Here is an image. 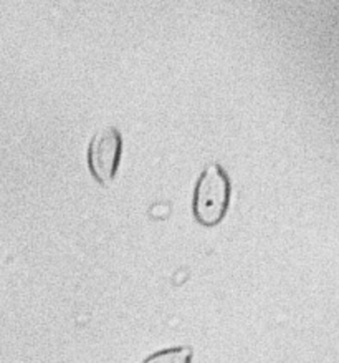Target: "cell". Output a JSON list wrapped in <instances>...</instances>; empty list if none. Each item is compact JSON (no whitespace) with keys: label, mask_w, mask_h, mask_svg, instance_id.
<instances>
[{"label":"cell","mask_w":339,"mask_h":363,"mask_svg":"<svg viewBox=\"0 0 339 363\" xmlns=\"http://www.w3.org/2000/svg\"><path fill=\"white\" fill-rule=\"evenodd\" d=\"M230 196L232 186L229 174L220 164H209L194 189L193 211L195 220L205 228H214L222 223L230 206Z\"/></svg>","instance_id":"cell-1"},{"label":"cell","mask_w":339,"mask_h":363,"mask_svg":"<svg viewBox=\"0 0 339 363\" xmlns=\"http://www.w3.org/2000/svg\"><path fill=\"white\" fill-rule=\"evenodd\" d=\"M122 153L121 133L115 126H106L95 133L88 146V168L101 186L115 181Z\"/></svg>","instance_id":"cell-2"},{"label":"cell","mask_w":339,"mask_h":363,"mask_svg":"<svg viewBox=\"0 0 339 363\" xmlns=\"http://www.w3.org/2000/svg\"><path fill=\"white\" fill-rule=\"evenodd\" d=\"M193 355L190 347H174L152 353L142 363H193Z\"/></svg>","instance_id":"cell-3"}]
</instances>
